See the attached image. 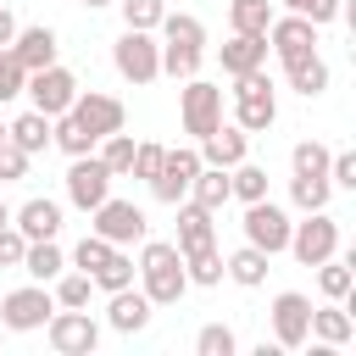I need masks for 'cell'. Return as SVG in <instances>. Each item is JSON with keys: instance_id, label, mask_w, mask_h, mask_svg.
Wrapping results in <instances>:
<instances>
[{"instance_id": "1", "label": "cell", "mask_w": 356, "mask_h": 356, "mask_svg": "<svg viewBox=\"0 0 356 356\" xmlns=\"http://www.w3.org/2000/svg\"><path fill=\"white\" fill-rule=\"evenodd\" d=\"M139 289L150 295V306H178L184 289H189V273H184V250L172 239H139Z\"/></svg>"}, {"instance_id": "2", "label": "cell", "mask_w": 356, "mask_h": 356, "mask_svg": "<svg viewBox=\"0 0 356 356\" xmlns=\"http://www.w3.org/2000/svg\"><path fill=\"white\" fill-rule=\"evenodd\" d=\"M156 28H161V72L178 78V83L195 78L200 61H206V22L189 17V11H167Z\"/></svg>"}, {"instance_id": "3", "label": "cell", "mask_w": 356, "mask_h": 356, "mask_svg": "<svg viewBox=\"0 0 356 356\" xmlns=\"http://www.w3.org/2000/svg\"><path fill=\"white\" fill-rule=\"evenodd\" d=\"M234 122L245 134H267L278 122V95H273V78L256 67V72H239L234 78Z\"/></svg>"}, {"instance_id": "4", "label": "cell", "mask_w": 356, "mask_h": 356, "mask_svg": "<svg viewBox=\"0 0 356 356\" xmlns=\"http://www.w3.org/2000/svg\"><path fill=\"white\" fill-rule=\"evenodd\" d=\"M111 67L128 83H156L161 78V39L150 28H122L117 44H111Z\"/></svg>"}, {"instance_id": "5", "label": "cell", "mask_w": 356, "mask_h": 356, "mask_svg": "<svg viewBox=\"0 0 356 356\" xmlns=\"http://www.w3.org/2000/svg\"><path fill=\"white\" fill-rule=\"evenodd\" d=\"M300 267H317L339 250V217L328 211H306V222H289V245H284Z\"/></svg>"}, {"instance_id": "6", "label": "cell", "mask_w": 356, "mask_h": 356, "mask_svg": "<svg viewBox=\"0 0 356 356\" xmlns=\"http://www.w3.org/2000/svg\"><path fill=\"white\" fill-rule=\"evenodd\" d=\"M44 334H50V350L56 356H95V345H100V323L78 306H56L50 312V323H44Z\"/></svg>"}, {"instance_id": "7", "label": "cell", "mask_w": 356, "mask_h": 356, "mask_svg": "<svg viewBox=\"0 0 356 356\" xmlns=\"http://www.w3.org/2000/svg\"><path fill=\"white\" fill-rule=\"evenodd\" d=\"M89 217H95L89 234H100L106 245H139V239L150 234V222H145V211H139L134 200H111V195H106Z\"/></svg>"}, {"instance_id": "8", "label": "cell", "mask_w": 356, "mask_h": 356, "mask_svg": "<svg viewBox=\"0 0 356 356\" xmlns=\"http://www.w3.org/2000/svg\"><path fill=\"white\" fill-rule=\"evenodd\" d=\"M50 312H56V295H50L44 284H22V289H11V295L0 300L6 334H33V328L50 323Z\"/></svg>"}, {"instance_id": "9", "label": "cell", "mask_w": 356, "mask_h": 356, "mask_svg": "<svg viewBox=\"0 0 356 356\" xmlns=\"http://www.w3.org/2000/svg\"><path fill=\"white\" fill-rule=\"evenodd\" d=\"M206 161H200V150H189V145H172L167 156H161V167H156V178H150V195L161 200V206H178L184 195H189V184H195V172H200Z\"/></svg>"}, {"instance_id": "10", "label": "cell", "mask_w": 356, "mask_h": 356, "mask_svg": "<svg viewBox=\"0 0 356 356\" xmlns=\"http://www.w3.org/2000/svg\"><path fill=\"white\" fill-rule=\"evenodd\" d=\"M245 245H256V250H267V256H278L284 245H289V211L284 206H273L267 195L261 200H245Z\"/></svg>"}, {"instance_id": "11", "label": "cell", "mask_w": 356, "mask_h": 356, "mask_svg": "<svg viewBox=\"0 0 356 356\" xmlns=\"http://www.w3.org/2000/svg\"><path fill=\"white\" fill-rule=\"evenodd\" d=\"M22 95L33 100V111H44V117H61L72 100H78V78L67 72V67H39V72H28V83H22Z\"/></svg>"}, {"instance_id": "12", "label": "cell", "mask_w": 356, "mask_h": 356, "mask_svg": "<svg viewBox=\"0 0 356 356\" xmlns=\"http://www.w3.org/2000/svg\"><path fill=\"white\" fill-rule=\"evenodd\" d=\"M178 117H184V134L206 139L217 122H222V89L206 83V78H184V100H178Z\"/></svg>"}, {"instance_id": "13", "label": "cell", "mask_w": 356, "mask_h": 356, "mask_svg": "<svg viewBox=\"0 0 356 356\" xmlns=\"http://www.w3.org/2000/svg\"><path fill=\"white\" fill-rule=\"evenodd\" d=\"M306 339H312V300L300 289L273 295V345L278 350H300Z\"/></svg>"}, {"instance_id": "14", "label": "cell", "mask_w": 356, "mask_h": 356, "mask_svg": "<svg viewBox=\"0 0 356 356\" xmlns=\"http://www.w3.org/2000/svg\"><path fill=\"white\" fill-rule=\"evenodd\" d=\"M111 195V172H106V161L89 150V156H72V167H67V200L78 206V211H95L100 200Z\"/></svg>"}, {"instance_id": "15", "label": "cell", "mask_w": 356, "mask_h": 356, "mask_svg": "<svg viewBox=\"0 0 356 356\" xmlns=\"http://www.w3.org/2000/svg\"><path fill=\"white\" fill-rule=\"evenodd\" d=\"M267 50H273L284 67L300 61V56H312V50H317V22H306V17H295V11L273 17V22H267Z\"/></svg>"}, {"instance_id": "16", "label": "cell", "mask_w": 356, "mask_h": 356, "mask_svg": "<svg viewBox=\"0 0 356 356\" xmlns=\"http://www.w3.org/2000/svg\"><path fill=\"white\" fill-rule=\"evenodd\" d=\"M67 111H72V117H78L95 139H106V134H117V128L128 122L122 100H117V95H100V89H78V100H72Z\"/></svg>"}, {"instance_id": "17", "label": "cell", "mask_w": 356, "mask_h": 356, "mask_svg": "<svg viewBox=\"0 0 356 356\" xmlns=\"http://www.w3.org/2000/svg\"><path fill=\"white\" fill-rule=\"evenodd\" d=\"M211 217H217V211H206L200 200H189V195H184V200H178V239H172V245H178L184 256H189V250L217 245V222H211Z\"/></svg>"}, {"instance_id": "18", "label": "cell", "mask_w": 356, "mask_h": 356, "mask_svg": "<svg viewBox=\"0 0 356 356\" xmlns=\"http://www.w3.org/2000/svg\"><path fill=\"white\" fill-rule=\"evenodd\" d=\"M245 150H250V134H245L239 122H217V128L200 139V161H206V167H234V161H245Z\"/></svg>"}, {"instance_id": "19", "label": "cell", "mask_w": 356, "mask_h": 356, "mask_svg": "<svg viewBox=\"0 0 356 356\" xmlns=\"http://www.w3.org/2000/svg\"><path fill=\"white\" fill-rule=\"evenodd\" d=\"M150 312H156V306H150V295L128 284V289H111V306H106V323H111L117 334H139V328L150 323Z\"/></svg>"}, {"instance_id": "20", "label": "cell", "mask_w": 356, "mask_h": 356, "mask_svg": "<svg viewBox=\"0 0 356 356\" xmlns=\"http://www.w3.org/2000/svg\"><path fill=\"white\" fill-rule=\"evenodd\" d=\"M11 222L22 228V239H56V234H61V206L44 200V195H33L28 206L11 211Z\"/></svg>"}, {"instance_id": "21", "label": "cell", "mask_w": 356, "mask_h": 356, "mask_svg": "<svg viewBox=\"0 0 356 356\" xmlns=\"http://www.w3.org/2000/svg\"><path fill=\"white\" fill-rule=\"evenodd\" d=\"M11 50H17V61L28 67V72H39V67H50L56 61V28H17V39H11Z\"/></svg>"}, {"instance_id": "22", "label": "cell", "mask_w": 356, "mask_h": 356, "mask_svg": "<svg viewBox=\"0 0 356 356\" xmlns=\"http://www.w3.org/2000/svg\"><path fill=\"white\" fill-rule=\"evenodd\" d=\"M261 61H267V33H234V39L222 44V72H228V78L256 72Z\"/></svg>"}, {"instance_id": "23", "label": "cell", "mask_w": 356, "mask_h": 356, "mask_svg": "<svg viewBox=\"0 0 356 356\" xmlns=\"http://www.w3.org/2000/svg\"><path fill=\"white\" fill-rule=\"evenodd\" d=\"M312 334H317L323 345H334V350H339V345H350V339H356L350 306H345V300H328L323 312H312Z\"/></svg>"}, {"instance_id": "24", "label": "cell", "mask_w": 356, "mask_h": 356, "mask_svg": "<svg viewBox=\"0 0 356 356\" xmlns=\"http://www.w3.org/2000/svg\"><path fill=\"white\" fill-rule=\"evenodd\" d=\"M6 139H11L17 150L39 156V150H50V117H44V111H22L17 122H6Z\"/></svg>"}, {"instance_id": "25", "label": "cell", "mask_w": 356, "mask_h": 356, "mask_svg": "<svg viewBox=\"0 0 356 356\" xmlns=\"http://www.w3.org/2000/svg\"><path fill=\"white\" fill-rule=\"evenodd\" d=\"M61 267H67V256H61L56 239H28V250H22V273H28L33 284H50Z\"/></svg>"}, {"instance_id": "26", "label": "cell", "mask_w": 356, "mask_h": 356, "mask_svg": "<svg viewBox=\"0 0 356 356\" xmlns=\"http://www.w3.org/2000/svg\"><path fill=\"white\" fill-rule=\"evenodd\" d=\"M267 261H273L267 250H256V245H239V250L222 261V273H228L239 289H256V284H267Z\"/></svg>"}, {"instance_id": "27", "label": "cell", "mask_w": 356, "mask_h": 356, "mask_svg": "<svg viewBox=\"0 0 356 356\" xmlns=\"http://www.w3.org/2000/svg\"><path fill=\"white\" fill-rule=\"evenodd\" d=\"M284 72H289V89H295V95H306V100H317V95L328 89V61H323L317 50H312V56H300V61H289Z\"/></svg>"}, {"instance_id": "28", "label": "cell", "mask_w": 356, "mask_h": 356, "mask_svg": "<svg viewBox=\"0 0 356 356\" xmlns=\"http://www.w3.org/2000/svg\"><path fill=\"white\" fill-rule=\"evenodd\" d=\"M50 145H56V150H67V156H89L100 139H95L72 111H61V117H50Z\"/></svg>"}, {"instance_id": "29", "label": "cell", "mask_w": 356, "mask_h": 356, "mask_svg": "<svg viewBox=\"0 0 356 356\" xmlns=\"http://www.w3.org/2000/svg\"><path fill=\"white\" fill-rule=\"evenodd\" d=\"M189 200H200L206 211H222V206L234 200V189H228V167H200L195 184H189Z\"/></svg>"}, {"instance_id": "30", "label": "cell", "mask_w": 356, "mask_h": 356, "mask_svg": "<svg viewBox=\"0 0 356 356\" xmlns=\"http://www.w3.org/2000/svg\"><path fill=\"white\" fill-rule=\"evenodd\" d=\"M89 278H95V289H106V295H111V289H128V284H134V256H128V245H111V256H106Z\"/></svg>"}, {"instance_id": "31", "label": "cell", "mask_w": 356, "mask_h": 356, "mask_svg": "<svg viewBox=\"0 0 356 356\" xmlns=\"http://www.w3.org/2000/svg\"><path fill=\"white\" fill-rule=\"evenodd\" d=\"M273 0H228V28L234 33H267Z\"/></svg>"}, {"instance_id": "32", "label": "cell", "mask_w": 356, "mask_h": 356, "mask_svg": "<svg viewBox=\"0 0 356 356\" xmlns=\"http://www.w3.org/2000/svg\"><path fill=\"white\" fill-rule=\"evenodd\" d=\"M317 289H323V300H350V289H356V273H350V261H317Z\"/></svg>"}, {"instance_id": "33", "label": "cell", "mask_w": 356, "mask_h": 356, "mask_svg": "<svg viewBox=\"0 0 356 356\" xmlns=\"http://www.w3.org/2000/svg\"><path fill=\"white\" fill-rule=\"evenodd\" d=\"M134 145H139V139H134V134H122V128L100 139V161H106V172H111V178H128V167H134Z\"/></svg>"}, {"instance_id": "34", "label": "cell", "mask_w": 356, "mask_h": 356, "mask_svg": "<svg viewBox=\"0 0 356 356\" xmlns=\"http://www.w3.org/2000/svg\"><path fill=\"white\" fill-rule=\"evenodd\" d=\"M228 189H234V200H261V195H267V167L234 161V167H228Z\"/></svg>"}, {"instance_id": "35", "label": "cell", "mask_w": 356, "mask_h": 356, "mask_svg": "<svg viewBox=\"0 0 356 356\" xmlns=\"http://www.w3.org/2000/svg\"><path fill=\"white\" fill-rule=\"evenodd\" d=\"M50 284H56V289H50V295H56V306H72V312H78V306H89V295H95V278H89V273H67V267H61Z\"/></svg>"}, {"instance_id": "36", "label": "cell", "mask_w": 356, "mask_h": 356, "mask_svg": "<svg viewBox=\"0 0 356 356\" xmlns=\"http://www.w3.org/2000/svg\"><path fill=\"white\" fill-rule=\"evenodd\" d=\"M289 167H295V178H328V145L300 139V145L289 150Z\"/></svg>"}, {"instance_id": "37", "label": "cell", "mask_w": 356, "mask_h": 356, "mask_svg": "<svg viewBox=\"0 0 356 356\" xmlns=\"http://www.w3.org/2000/svg\"><path fill=\"white\" fill-rule=\"evenodd\" d=\"M328 195H334L328 178H289V200L300 211H328Z\"/></svg>"}, {"instance_id": "38", "label": "cell", "mask_w": 356, "mask_h": 356, "mask_svg": "<svg viewBox=\"0 0 356 356\" xmlns=\"http://www.w3.org/2000/svg\"><path fill=\"white\" fill-rule=\"evenodd\" d=\"M184 273H189V284H222V256H217V245H206V250H189L184 256Z\"/></svg>"}, {"instance_id": "39", "label": "cell", "mask_w": 356, "mask_h": 356, "mask_svg": "<svg viewBox=\"0 0 356 356\" xmlns=\"http://www.w3.org/2000/svg\"><path fill=\"white\" fill-rule=\"evenodd\" d=\"M195 350H200V356H234V350H239V339H234V328H228V323H206V328L195 334Z\"/></svg>"}, {"instance_id": "40", "label": "cell", "mask_w": 356, "mask_h": 356, "mask_svg": "<svg viewBox=\"0 0 356 356\" xmlns=\"http://www.w3.org/2000/svg\"><path fill=\"white\" fill-rule=\"evenodd\" d=\"M122 6V22L128 28H150L156 33V22L167 17V0H117Z\"/></svg>"}, {"instance_id": "41", "label": "cell", "mask_w": 356, "mask_h": 356, "mask_svg": "<svg viewBox=\"0 0 356 356\" xmlns=\"http://www.w3.org/2000/svg\"><path fill=\"white\" fill-rule=\"evenodd\" d=\"M22 83H28V67H22V61H17V50L6 44V50H0V106H6V100H17V95H22Z\"/></svg>"}, {"instance_id": "42", "label": "cell", "mask_w": 356, "mask_h": 356, "mask_svg": "<svg viewBox=\"0 0 356 356\" xmlns=\"http://www.w3.org/2000/svg\"><path fill=\"white\" fill-rule=\"evenodd\" d=\"M161 156H167V145H156V139H139L134 145V167H128V178H156V167H161Z\"/></svg>"}, {"instance_id": "43", "label": "cell", "mask_w": 356, "mask_h": 356, "mask_svg": "<svg viewBox=\"0 0 356 356\" xmlns=\"http://www.w3.org/2000/svg\"><path fill=\"white\" fill-rule=\"evenodd\" d=\"M106 256H111V245H106L100 234H83V239H78V250H72V267H78V273H95Z\"/></svg>"}, {"instance_id": "44", "label": "cell", "mask_w": 356, "mask_h": 356, "mask_svg": "<svg viewBox=\"0 0 356 356\" xmlns=\"http://www.w3.org/2000/svg\"><path fill=\"white\" fill-rule=\"evenodd\" d=\"M284 11H295V17H306V22H334L339 17V0H284Z\"/></svg>"}, {"instance_id": "45", "label": "cell", "mask_w": 356, "mask_h": 356, "mask_svg": "<svg viewBox=\"0 0 356 356\" xmlns=\"http://www.w3.org/2000/svg\"><path fill=\"white\" fill-rule=\"evenodd\" d=\"M328 184L356 189V150H328Z\"/></svg>"}, {"instance_id": "46", "label": "cell", "mask_w": 356, "mask_h": 356, "mask_svg": "<svg viewBox=\"0 0 356 356\" xmlns=\"http://www.w3.org/2000/svg\"><path fill=\"white\" fill-rule=\"evenodd\" d=\"M28 161H33V156H28V150H17V145L6 139V145H0V184H17V178H28Z\"/></svg>"}, {"instance_id": "47", "label": "cell", "mask_w": 356, "mask_h": 356, "mask_svg": "<svg viewBox=\"0 0 356 356\" xmlns=\"http://www.w3.org/2000/svg\"><path fill=\"white\" fill-rule=\"evenodd\" d=\"M22 250H28L22 228H17V222H6V228H0V267H22Z\"/></svg>"}, {"instance_id": "48", "label": "cell", "mask_w": 356, "mask_h": 356, "mask_svg": "<svg viewBox=\"0 0 356 356\" xmlns=\"http://www.w3.org/2000/svg\"><path fill=\"white\" fill-rule=\"evenodd\" d=\"M11 39H17V17H11V11H6V6H0V50H6V44H11Z\"/></svg>"}, {"instance_id": "49", "label": "cell", "mask_w": 356, "mask_h": 356, "mask_svg": "<svg viewBox=\"0 0 356 356\" xmlns=\"http://www.w3.org/2000/svg\"><path fill=\"white\" fill-rule=\"evenodd\" d=\"M6 222H11V206H6V200H0V228H6Z\"/></svg>"}, {"instance_id": "50", "label": "cell", "mask_w": 356, "mask_h": 356, "mask_svg": "<svg viewBox=\"0 0 356 356\" xmlns=\"http://www.w3.org/2000/svg\"><path fill=\"white\" fill-rule=\"evenodd\" d=\"M83 6H89V11H100V6H117V0H83Z\"/></svg>"}, {"instance_id": "51", "label": "cell", "mask_w": 356, "mask_h": 356, "mask_svg": "<svg viewBox=\"0 0 356 356\" xmlns=\"http://www.w3.org/2000/svg\"><path fill=\"white\" fill-rule=\"evenodd\" d=\"M0 145H6V122H0Z\"/></svg>"}, {"instance_id": "52", "label": "cell", "mask_w": 356, "mask_h": 356, "mask_svg": "<svg viewBox=\"0 0 356 356\" xmlns=\"http://www.w3.org/2000/svg\"><path fill=\"white\" fill-rule=\"evenodd\" d=\"M0 339H6V323H0Z\"/></svg>"}]
</instances>
